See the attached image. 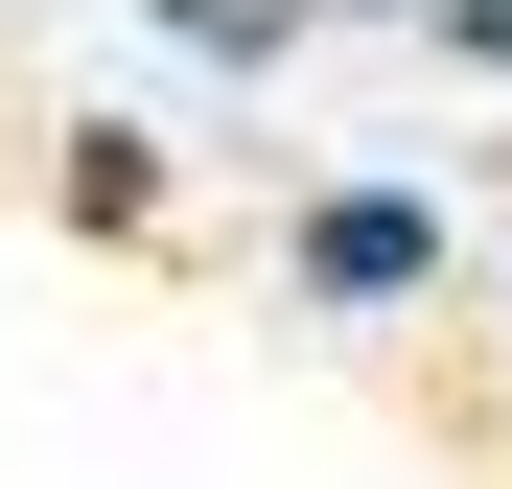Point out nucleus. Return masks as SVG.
Masks as SVG:
<instances>
[{"label": "nucleus", "mask_w": 512, "mask_h": 489, "mask_svg": "<svg viewBox=\"0 0 512 489\" xmlns=\"http://www.w3.org/2000/svg\"><path fill=\"white\" fill-rule=\"evenodd\" d=\"M419 257H443V233H419L396 187H350V210H303V280H326V303H396Z\"/></svg>", "instance_id": "nucleus-1"}, {"label": "nucleus", "mask_w": 512, "mask_h": 489, "mask_svg": "<svg viewBox=\"0 0 512 489\" xmlns=\"http://www.w3.org/2000/svg\"><path fill=\"white\" fill-rule=\"evenodd\" d=\"M163 24H187V47H280L303 0H163Z\"/></svg>", "instance_id": "nucleus-2"}, {"label": "nucleus", "mask_w": 512, "mask_h": 489, "mask_svg": "<svg viewBox=\"0 0 512 489\" xmlns=\"http://www.w3.org/2000/svg\"><path fill=\"white\" fill-rule=\"evenodd\" d=\"M419 24H443V47H466V70H512V0H419Z\"/></svg>", "instance_id": "nucleus-3"}]
</instances>
